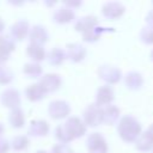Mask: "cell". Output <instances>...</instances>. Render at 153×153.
<instances>
[{"label": "cell", "mask_w": 153, "mask_h": 153, "mask_svg": "<svg viewBox=\"0 0 153 153\" xmlns=\"http://www.w3.org/2000/svg\"><path fill=\"white\" fill-rule=\"evenodd\" d=\"M117 133L124 142L133 143L142 134V126L134 116L126 115L117 122Z\"/></svg>", "instance_id": "cell-1"}, {"label": "cell", "mask_w": 153, "mask_h": 153, "mask_svg": "<svg viewBox=\"0 0 153 153\" xmlns=\"http://www.w3.org/2000/svg\"><path fill=\"white\" fill-rule=\"evenodd\" d=\"M98 76L102 79L105 85H115L122 79V71L112 65H102L98 68Z\"/></svg>", "instance_id": "cell-2"}, {"label": "cell", "mask_w": 153, "mask_h": 153, "mask_svg": "<svg viewBox=\"0 0 153 153\" xmlns=\"http://www.w3.org/2000/svg\"><path fill=\"white\" fill-rule=\"evenodd\" d=\"M82 122L86 127L96 128L99 124L103 123V115H102V108L97 104L92 103L87 105L82 112Z\"/></svg>", "instance_id": "cell-3"}, {"label": "cell", "mask_w": 153, "mask_h": 153, "mask_svg": "<svg viewBox=\"0 0 153 153\" xmlns=\"http://www.w3.org/2000/svg\"><path fill=\"white\" fill-rule=\"evenodd\" d=\"M69 114H71V105L66 100L55 99V100H51L48 105V115L53 120L67 118Z\"/></svg>", "instance_id": "cell-4"}, {"label": "cell", "mask_w": 153, "mask_h": 153, "mask_svg": "<svg viewBox=\"0 0 153 153\" xmlns=\"http://www.w3.org/2000/svg\"><path fill=\"white\" fill-rule=\"evenodd\" d=\"M86 148L88 153H108L109 147L105 137L98 133H91L86 139Z\"/></svg>", "instance_id": "cell-5"}, {"label": "cell", "mask_w": 153, "mask_h": 153, "mask_svg": "<svg viewBox=\"0 0 153 153\" xmlns=\"http://www.w3.org/2000/svg\"><path fill=\"white\" fill-rule=\"evenodd\" d=\"M67 133L69 134V136L72 137V140L79 139L81 136H84L86 134L87 127L85 126V123L82 122V120L80 117L76 116H71L66 120V122L63 123Z\"/></svg>", "instance_id": "cell-6"}, {"label": "cell", "mask_w": 153, "mask_h": 153, "mask_svg": "<svg viewBox=\"0 0 153 153\" xmlns=\"http://www.w3.org/2000/svg\"><path fill=\"white\" fill-rule=\"evenodd\" d=\"M38 84L48 94V93L56 92L62 86V78L57 73H47L39 78Z\"/></svg>", "instance_id": "cell-7"}, {"label": "cell", "mask_w": 153, "mask_h": 153, "mask_svg": "<svg viewBox=\"0 0 153 153\" xmlns=\"http://www.w3.org/2000/svg\"><path fill=\"white\" fill-rule=\"evenodd\" d=\"M126 12V7L120 1H108L102 6V14L109 20L121 18Z\"/></svg>", "instance_id": "cell-8"}, {"label": "cell", "mask_w": 153, "mask_h": 153, "mask_svg": "<svg viewBox=\"0 0 153 153\" xmlns=\"http://www.w3.org/2000/svg\"><path fill=\"white\" fill-rule=\"evenodd\" d=\"M0 103L4 108H7L10 110L19 108L20 103H22V97L18 90L16 88H6L5 91H2L1 96H0Z\"/></svg>", "instance_id": "cell-9"}, {"label": "cell", "mask_w": 153, "mask_h": 153, "mask_svg": "<svg viewBox=\"0 0 153 153\" xmlns=\"http://www.w3.org/2000/svg\"><path fill=\"white\" fill-rule=\"evenodd\" d=\"M66 60H69L71 62L79 63L85 60L87 50L81 43H68L65 49Z\"/></svg>", "instance_id": "cell-10"}, {"label": "cell", "mask_w": 153, "mask_h": 153, "mask_svg": "<svg viewBox=\"0 0 153 153\" xmlns=\"http://www.w3.org/2000/svg\"><path fill=\"white\" fill-rule=\"evenodd\" d=\"M30 25L29 22L25 19H19L16 23H13L10 27V37L14 42H22L29 36Z\"/></svg>", "instance_id": "cell-11"}, {"label": "cell", "mask_w": 153, "mask_h": 153, "mask_svg": "<svg viewBox=\"0 0 153 153\" xmlns=\"http://www.w3.org/2000/svg\"><path fill=\"white\" fill-rule=\"evenodd\" d=\"M115 99V91L111 86L109 85H103L100 87H98L97 92H96V102L94 104H97L100 108H104L106 105L112 104Z\"/></svg>", "instance_id": "cell-12"}, {"label": "cell", "mask_w": 153, "mask_h": 153, "mask_svg": "<svg viewBox=\"0 0 153 153\" xmlns=\"http://www.w3.org/2000/svg\"><path fill=\"white\" fill-rule=\"evenodd\" d=\"M27 37L30 39V43L38 44V45H44L49 41V33L47 29L39 24H36L32 27H30Z\"/></svg>", "instance_id": "cell-13"}, {"label": "cell", "mask_w": 153, "mask_h": 153, "mask_svg": "<svg viewBox=\"0 0 153 153\" xmlns=\"http://www.w3.org/2000/svg\"><path fill=\"white\" fill-rule=\"evenodd\" d=\"M50 127L45 120H33L30 122L27 128V134L33 137H43L49 134Z\"/></svg>", "instance_id": "cell-14"}, {"label": "cell", "mask_w": 153, "mask_h": 153, "mask_svg": "<svg viewBox=\"0 0 153 153\" xmlns=\"http://www.w3.org/2000/svg\"><path fill=\"white\" fill-rule=\"evenodd\" d=\"M75 19V12L66 6H61L59 8H56L53 13V22L60 25H65V24H69Z\"/></svg>", "instance_id": "cell-15"}, {"label": "cell", "mask_w": 153, "mask_h": 153, "mask_svg": "<svg viewBox=\"0 0 153 153\" xmlns=\"http://www.w3.org/2000/svg\"><path fill=\"white\" fill-rule=\"evenodd\" d=\"M98 25H99V20L97 19V17L88 14V16H84V17L79 18L74 24V29L76 32H80L82 35V33L97 27Z\"/></svg>", "instance_id": "cell-16"}, {"label": "cell", "mask_w": 153, "mask_h": 153, "mask_svg": "<svg viewBox=\"0 0 153 153\" xmlns=\"http://www.w3.org/2000/svg\"><path fill=\"white\" fill-rule=\"evenodd\" d=\"M143 76L140 72L131 71L124 75V85L130 91H139L143 86Z\"/></svg>", "instance_id": "cell-17"}, {"label": "cell", "mask_w": 153, "mask_h": 153, "mask_svg": "<svg viewBox=\"0 0 153 153\" xmlns=\"http://www.w3.org/2000/svg\"><path fill=\"white\" fill-rule=\"evenodd\" d=\"M102 115H103V123L108 126H112L120 121L121 110L116 105L110 104V105L102 108Z\"/></svg>", "instance_id": "cell-18"}, {"label": "cell", "mask_w": 153, "mask_h": 153, "mask_svg": "<svg viewBox=\"0 0 153 153\" xmlns=\"http://www.w3.org/2000/svg\"><path fill=\"white\" fill-rule=\"evenodd\" d=\"M26 55L29 56L31 62L39 63L43 60H45L47 51L44 49V45H38V44L29 43L27 47H26Z\"/></svg>", "instance_id": "cell-19"}, {"label": "cell", "mask_w": 153, "mask_h": 153, "mask_svg": "<svg viewBox=\"0 0 153 153\" xmlns=\"http://www.w3.org/2000/svg\"><path fill=\"white\" fill-rule=\"evenodd\" d=\"M45 96H47L45 91L42 88V86H41L38 82L30 84V85L25 88V98H26L29 102H32V103L39 102V100H42Z\"/></svg>", "instance_id": "cell-20"}, {"label": "cell", "mask_w": 153, "mask_h": 153, "mask_svg": "<svg viewBox=\"0 0 153 153\" xmlns=\"http://www.w3.org/2000/svg\"><path fill=\"white\" fill-rule=\"evenodd\" d=\"M8 123L13 129H20L25 124V114L24 110L19 106L10 110L8 114Z\"/></svg>", "instance_id": "cell-21"}, {"label": "cell", "mask_w": 153, "mask_h": 153, "mask_svg": "<svg viewBox=\"0 0 153 153\" xmlns=\"http://www.w3.org/2000/svg\"><path fill=\"white\" fill-rule=\"evenodd\" d=\"M45 60L48 61V63H49L50 66H54V67L61 66V65L65 62V60H66L65 49L59 48V47H55V48L50 49V50L47 53Z\"/></svg>", "instance_id": "cell-22"}, {"label": "cell", "mask_w": 153, "mask_h": 153, "mask_svg": "<svg viewBox=\"0 0 153 153\" xmlns=\"http://www.w3.org/2000/svg\"><path fill=\"white\" fill-rule=\"evenodd\" d=\"M22 72L24 75H26V78H30V79H37V78H41L43 75L42 66L39 63H36V62L25 63L23 66Z\"/></svg>", "instance_id": "cell-23"}, {"label": "cell", "mask_w": 153, "mask_h": 153, "mask_svg": "<svg viewBox=\"0 0 153 153\" xmlns=\"http://www.w3.org/2000/svg\"><path fill=\"white\" fill-rule=\"evenodd\" d=\"M16 50V42L8 35H0V55L8 57Z\"/></svg>", "instance_id": "cell-24"}, {"label": "cell", "mask_w": 153, "mask_h": 153, "mask_svg": "<svg viewBox=\"0 0 153 153\" xmlns=\"http://www.w3.org/2000/svg\"><path fill=\"white\" fill-rule=\"evenodd\" d=\"M109 27H102V26H97L85 33H82V41L84 42H87V43H94L97 41H99L102 38V36L106 32H109Z\"/></svg>", "instance_id": "cell-25"}, {"label": "cell", "mask_w": 153, "mask_h": 153, "mask_svg": "<svg viewBox=\"0 0 153 153\" xmlns=\"http://www.w3.org/2000/svg\"><path fill=\"white\" fill-rule=\"evenodd\" d=\"M134 143H135V148L141 152H148L153 149V139L146 131H143Z\"/></svg>", "instance_id": "cell-26"}, {"label": "cell", "mask_w": 153, "mask_h": 153, "mask_svg": "<svg viewBox=\"0 0 153 153\" xmlns=\"http://www.w3.org/2000/svg\"><path fill=\"white\" fill-rule=\"evenodd\" d=\"M30 145V140L26 135H16L14 137H12V140L10 141V146L13 151L16 152H22L27 149Z\"/></svg>", "instance_id": "cell-27"}, {"label": "cell", "mask_w": 153, "mask_h": 153, "mask_svg": "<svg viewBox=\"0 0 153 153\" xmlns=\"http://www.w3.org/2000/svg\"><path fill=\"white\" fill-rule=\"evenodd\" d=\"M54 135H55V139L59 141V143H66L67 145L68 142L73 141L72 137L69 136V134L67 133V130H66L63 124L56 126V128L54 130Z\"/></svg>", "instance_id": "cell-28"}, {"label": "cell", "mask_w": 153, "mask_h": 153, "mask_svg": "<svg viewBox=\"0 0 153 153\" xmlns=\"http://www.w3.org/2000/svg\"><path fill=\"white\" fill-rule=\"evenodd\" d=\"M139 38L142 43L149 45V44H153V26L151 25H145L140 33H139Z\"/></svg>", "instance_id": "cell-29"}, {"label": "cell", "mask_w": 153, "mask_h": 153, "mask_svg": "<svg viewBox=\"0 0 153 153\" xmlns=\"http://www.w3.org/2000/svg\"><path fill=\"white\" fill-rule=\"evenodd\" d=\"M13 79H14L13 72L6 65H1L0 66V85H8L13 81Z\"/></svg>", "instance_id": "cell-30"}, {"label": "cell", "mask_w": 153, "mask_h": 153, "mask_svg": "<svg viewBox=\"0 0 153 153\" xmlns=\"http://www.w3.org/2000/svg\"><path fill=\"white\" fill-rule=\"evenodd\" d=\"M50 153H73V149L66 143H56L51 147Z\"/></svg>", "instance_id": "cell-31"}, {"label": "cell", "mask_w": 153, "mask_h": 153, "mask_svg": "<svg viewBox=\"0 0 153 153\" xmlns=\"http://www.w3.org/2000/svg\"><path fill=\"white\" fill-rule=\"evenodd\" d=\"M81 5H82V1H80V0H66V1H63V6L73 10V11L78 7H80Z\"/></svg>", "instance_id": "cell-32"}, {"label": "cell", "mask_w": 153, "mask_h": 153, "mask_svg": "<svg viewBox=\"0 0 153 153\" xmlns=\"http://www.w3.org/2000/svg\"><path fill=\"white\" fill-rule=\"evenodd\" d=\"M10 141L2 136H0V153H7L10 151Z\"/></svg>", "instance_id": "cell-33"}, {"label": "cell", "mask_w": 153, "mask_h": 153, "mask_svg": "<svg viewBox=\"0 0 153 153\" xmlns=\"http://www.w3.org/2000/svg\"><path fill=\"white\" fill-rule=\"evenodd\" d=\"M145 20H146V23H147L146 25H151V26H153V8L146 14V19H145Z\"/></svg>", "instance_id": "cell-34"}, {"label": "cell", "mask_w": 153, "mask_h": 153, "mask_svg": "<svg viewBox=\"0 0 153 153\" xmlns=\"http://www.w3.org/2000/svg\"><path fill=\"white\" fill-rule=\"evenodd\" d=\"M146 133H147V134H148V135H149V136L153 139V123H152V124H151V126H149V127L146 129Z\"/></svg>", "instance_id": "cell-35"}, {"label": "cell", "mask_w": 153, "mask_h": 153, "mask_svg": "<svg viewBox=\"0 0 153 153\" xmlns=\"http://www.w3.org/2000/svg\"><path fill=\"white\" fill-rule=\"evenodd\" d=\"M4 30H5V23H4V20L0 18V35L2 33Z\"/></svg>", "instance_id": "cell-36"}, {"label": "cell", "mask_w": 153, "mask_h": 153, "mask_svg": "<svg viewBox=\"0 0 153 153\" xmlns=\"http://www.w3.org/2000/svg\"><path fill=\"white\" fill-rule=\"evenodd\" d=\"M4 131H5V127H4V124L0 122V136L4 134Z\"/></svg>", "instance_id": "cell-37"}, {"label": "cell", "mask_w": 153, "mask_h": 153, "mask_svg": "<svg viewBox=\"0 0 153 153\" xmlns=\"http://www.w3.org/2000/svg\"><path fill=\"white\" fill-rule=\"evenodd\" d=\"M149 59H151V61L153 62V49H152V51H151V54H149Z\"/></svg>", "instance_id": "cell-38"}, {"label": "cell", "mask_w": 153, "mask_h": 153, "mask_svg": "<svg viewBox=\"0 0 153 153\" xmlns=\"http://www.w3.org/2000/svg\"><path fill=\"white\" fill-rule=\"evenodd\" d=\"M36 153H48L47 151H42V149H39V151H37Z\"/></svg>", "instance_id": "cell-39"}, {"label": "cell", "mask_w": 153, "mask_h": 153, "mask_svg": "<svg viewBox=\"0 0 153 153\" xmlns=\"http://www.w3.org/2000/svg\"><path fill=\"white\" fill-rule=\"evenodd\" d=\"M152 5H153V2H152Z\"/></svg>", "instance_id": "cell-40"}]
</instances>
